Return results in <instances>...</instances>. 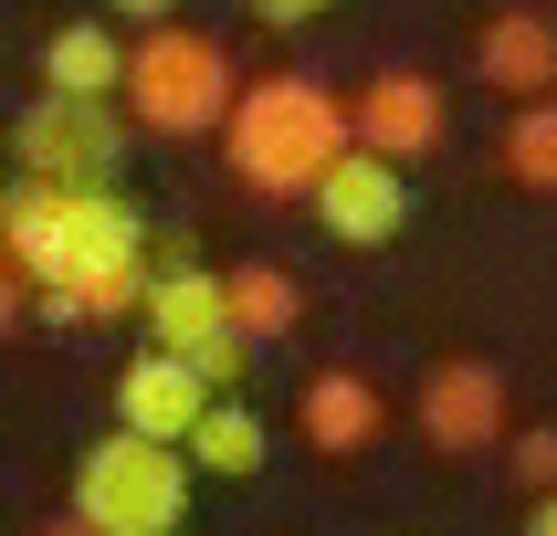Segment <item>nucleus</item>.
Wrapping results in <instances>:
<instances>
[{
    "mask_svg": "<svg viewBox=\"0 0 557 536\" xmlns=\"http://www.w3.org/2000/svg\"><path fill=\"white\" fill-rule=\"evenodd\" d=\"M421 441H432V452H484V441H505V378L484 369V358H442V369L421 378Z\"/></svg>",
    "mask_w": 557,
    "mask_h": 536,
    "instance_id": "8",
    "label": "nucleus"
},
{
    "mask_svg": "<svg viewBox=\"0 0 557 536\" xmlns=\"http://www.w3.org/2000/svg\"><path fill=\"white\" fill-rule=\"evenodd\" d=\"M315 221H326V242L379 252V242H389V232L410 221V179H400V158L347 148V158H337V179L315 189Z\"/></svg>",
    "mask_w": 557,
    "mask_h": 536,
    "instance_id": "6",
    "label": "nucleus"
},
{
    "mask_svg": "<svg viewBox=\"0 0 557 536\" xmlns=\"http://www.w3.org/2000/svg\"><path fill=\"white\" fill-rule=\"evenodd\" d=\"M11 158H22V179L95 189V179H116L126 126L106 116V105H74V95H32L22 116H11Z\"/></svg>",
    "mask_w": 557,
    "mask_h": 536,
    "instance_id": "4",
    "label": "nucleus"
},
{
    "mask_svg": "<svg viewBox=\"0 0 557 536\" xmlns=\"http://www.w3.org/2000/svg\"><path fill=\"white\" fill-rule=\"evenodd\" d=\"M358 148V105L315 85V74H263L243 85L232 126H221V158H232V179L252 200H315V189L337 179V158Z\"/></svg>",
    "mask_w": 557,
    "mask_h": 536,
    "instance_id": "1",
    "label": "nucleus"
},
{
    "mask_svg": "<svg viewBox=\"0 0 557 536\" xmlns=\"http://www.w3.org/2000/svg\"><path fill=\"white\" fill-rule=\"evenodd\" d=\"M295 315H306V295H295V274H284V263H232V326H243L252 347L295 337Z\"/></svg>",
    "mask_w": 557,
    "mask_h": 536,
    "instance_id": "14",
    "label": "nucleus"
},
{
    "mask_svg": "<svg viewBox=\"0 0 557 536\" xmlns=\"http://www.w3.org/2000/svg\"><path fill=\"white\" fill-rule=\"evenodd\" d=\"M295 421H306L315 452H369L389 410H379V389H369L358 369H315V378H306V400H295Z\"/></svg>",
    "mask_w": 557,
    "mask_h": 536,
    "instance_id": "13",
    "label": "nucleus"
},
{
    "mask_svg": "<svg viewBox=\"0 0 557 536\" xmlns=\"http://www.w3.org/2000/svg\"><path fill=\"white\" fill-rule=\"evenodd\" d=\"M189 463L200 473H263V410L252 400H221L200 432H189Z\"/></svg>",
    "mask_w": 557,
    "mask_h": 536,
    "instance_id": "15",
    "label": "nucleus"
},
{
    "mask_svg": "<svg viewBox=\"0 0 557 536\" xmlns=\"http://www.w3.org/2000/svg\"><path fill=\"white\" fill-rule=\"evenodd\" d=\"M126 63H137V42H116L106 22H63L53 42H42V95L106 105V95H126Z\"/></svg>",
    "mask_w": 557,
    "mask_h": 536,
    "instance_id": "12",
    "label": "nucleus"
},
{
    "mask_svg": "<svg viewBox=\"0 0 557 536\" xmlns=\"http://www.w3.org/2000/svg\"><path fill=\"white\" fill-rule=\"evenodd\" d=\"M106 11H126V22H148V32H158L169 11H180V0H106Z\"/></svg>",
    "mask_w": 557,
    "mask_h": 536,
    "instance_id": "19",
    "label": "nucleus"
},
{
    "mask_svg": "<svg viewBox=\"0 0 557 536\" xmlns=\"http://www.w3.org/2000/svg\"><path fill=\"white\" fill-rule=\"evenodd\" d=\"M53 536H95V526H85V515H63V526H53Z\"/></svg>",
    "mask_w": 557,
    "mask_h": 536,
    "instance_id": "21",
    "label": "nucleus"
},
{
    "mask_svg": "<svg viewBox=\"0 0 557 536\" xmlns=\"http://www.w3.org/2000/svg\"><path fill=\"white\" fill-rule=\"evenodd\" d=\"M189 452L180 441H148V432H106L85 441V463H74V515L95 536H180L189 515Z\"/></svg>",
    "mask_w": 557,
    "mask_h": 536,
    "instance_id": "3",
    "label": "nucleus"
},
{
    "mask_svg": "<svg viewBox=\"0 0 557 536\" xmlns=\"http://www.w3.org/2000/svg\"><path fill=\"white\" fill-rule=\"evenodd\" d=\"M221 337H243V326H232V274H211V263L158 274V295H148V347H169V358H211Z\"/></svg>",
    "mask_w": 557,
    "mask_h": 536,
    "instance_id": "9",
    "label": "nucleus"
},
{
    "mask_svg": "<svg viewBox=\"0 0 557 536\" xmlns=\"http://www.w3.org/2000/svg\"><path fill=\"white\" fill-rule=\"evenodd\" d=\"M527 536H557V495H536V515H527Z\"/></svg>",
    "mask_w": 557,
    "mask_h": 536,
    "instance_id": "20",
    "label": "nucleus"
},
{
    "mask_svg": "<svg viewBox=\"0 0 557 536\" xmlns=\"http://www.w3.org/2000/svg\"><path fill=\"white\" fill-rule=\"evenodd\" d=\"M473 74H484L495 95L547 105V95H557V22H536V11H495V22L473 32Z\"/></svg>",
    "mask_w": 557,
    "mask_h": 536,
    "instance_id": "11",
    "label": "nucleus"
},
{
    "mask_svg": "<svg viewBox=\"0 0 557 536\" xmlns=\"http://www.w3.org/2000/svg\"><path fill=\"white\" fill-rule=\"evenodd\" d=\"M0 252H11V274L63 295V263H74V189L63 179H11L0 189Z\"/></svg>",
    "mask_w": 557,
    "mask_h": 536,
    "instance_id": "7",
    "label": "nucleus"
},
{
    "mask_svg": "<svg viewBox=\"0 0 557 536\" xmlns=\"http://www.w3.org/2000/svg\"><path fill=\"white\" fill-rule=\"evenodd\" d=\"M211 410H221V389L189 369V358H169V347H137L116 369V432H148V441H180L189 452V432H200Z\"/></svg>",
    "mask_w": 557,
    "mask_h": 536,
    "instance_id": "5",
    "label": "nucleus"
},
{
    "mask_svg": "<svg viewBox=\"0 0 557 536\" xmlns=\"http://www.w3.org/2000/svg\"><path fill=\"white\" fill-rule=\"evenodd\" d=\"M232 105H243V85H232L221 32H200V22L137 32V63H126V116L148 126V137H211V126H232Z\"/></svg>",
    "mask_w": 557,
    "mask_h": 536,
    "instance_id": "2",
    "label": "nucleus"
},
{
    "mask_svg": "<svg viewBox=\"0 0 557 536\" xmlns=\"http://www.w3.org/2000/svg\"><path fill=\"white\" fill-rule=\"evenodd\" d=\"M442 126H453V105H442V85H432V74H379V85L358 95V148L400 158V169L442 148Z\"/></svg>",
    "mask_w": 557,
    "mask_h": 536,
    "instance_id": "10",
    "label": "nucleus"
},
{
    "mask_svg": "<svg viewBox=\"0 0 557 536\" xmlns=\"http://www.w3.org/2000/svg\"><path fill=\"white\" fill-rule=\"evenodd\" d=\"M505 179L557 189V95H547V105H527V116L505 126Z\"/></svg>",
    "mask_w": 557,
    "mask_h": 536,
    "instance_id": "16",
    "label": "nucleus"
},
{
    "mask_svg": "<svg viewBox=\"0 0 557 536\" xmlns=\"http://www.w3.org/2000/svg\"><path fill=\"white\" fill-rule=\"evenodd\" d=\"M252 11H263L274 32H295V22H315V11H337V0H252Z\"/></svg>",
    "mask_w": 557,
    "mask_h": 536,
    "instance_id": "18",
    "label": "nucleus"
},
{
    "mask_svg": "<svg viewBox=\"0 0 557 536\" xmlns=\"http://www.w3.org/2000/svg\"><path fill=\"white\" fill-rule=\"evenodd\" d=\"M505 473H516L527 495H557V421H536V432L505 441Z\"/></svg>",
    "mask_w": 557,
    "mask_h": 536,
    "instance_id": "17",
    "label": "nucleus"
}]
</instances>
